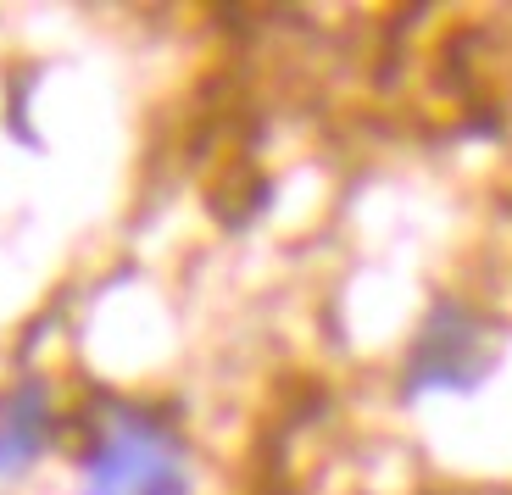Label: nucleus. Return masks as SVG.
Segmentation results:
<instances>
[{"instance_id":"f257e3e1","label":"nucleus","mask_w":512,"mask_h":495,"mask_svg":"<svg viewBox=\"0 0 512 495\" xmlns=\"http://www.w3.org/2000/svg\"><path fill=\"white\" fill-rule=\"evenodd\" d=\"M84 495H184V457L145 412H106Z\"/></svg>"},{"instance_id":"f03ea898","label":"nucleus","mask_w":512,"mask_h":495,"mask_svg":"<svg viewBox=\"0 0 512 495\" xmlns=\"http://www.w3.org/2000/svg\"><path fill=\"white\" fill-rule=\"evenodd\" d=\"M496 368V329L474 312L446 306L423 323V340L412 345V390H474Z\"/></svg>"},{"instance_id":"7ed1b4c3","label":"nucleus","mask_w":512,"mask_h":495,"mask_svg":"<svg viewBox=\"0 0 512 495\" xmlns=\"http://www.w3.org/2000/svg\"><path fill=\"white\" fill-rule=\"evenodd\" d=\"M39 445V412L28 407H6L0 412V468H17V462H28V451Z\"/></svg>"}]
</instances>
